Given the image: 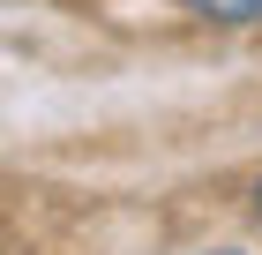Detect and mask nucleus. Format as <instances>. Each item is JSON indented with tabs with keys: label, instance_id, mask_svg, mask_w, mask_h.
I'll list each match as a JSON object with an SVG mask.
<instances>
[{
	"label": "nucleus",
	"instance_id": "f257e3e1",
	"mask_svg": "<svg viewBox=\"0 0 262 255\" xmlns=\"http://www.w3.org/2000/svg\"><path fill=\"white\" fill-rule=\"evenodd\" d=\"M180 15L217 23V30H262V0H172Z\"/></svg>",
	"mask_w": 262,
	"mask_h": 255
},
{
	"label": "nucleus",
	"instance_id": "f03ea898",
	"mask_svg": "<svg viewBox=\"0 0 262 255\" xmlns=\"http://www.w3.org/2000/svg\"><path fill=\"white\" fill-rule=\"evenodd\" d=\"M247 210H255V225H262V173H255V188H247Z\"/></svg>",
	"mask_w": 262,
	"mask_h": 255
},
{
	"label": "nucleus",
	"instance_id": "7ed1b4c3",
	"mask_svg": "<svg viewBox=\"0 0 262 255\" xmlns=\"http://www.w3.org/2000/svg\"><path fill=\"white\" fill-rule=\"evenodd\" d=\"M210 255H247V248H210Z\"/></svg>",
	"mask_w": 262,
	"mask_h": 255
}]
</instances>
